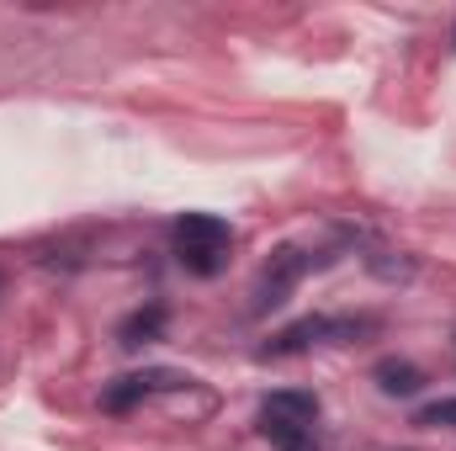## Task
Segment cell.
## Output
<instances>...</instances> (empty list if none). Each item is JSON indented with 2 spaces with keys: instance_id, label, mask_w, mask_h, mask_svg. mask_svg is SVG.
I'll return each instance as SVG.
<instances>
[{
  "instance_id": "7",
  "label": "cell",
  "mask_w": 456,
  "mask_h": 451,
  "mask_svg": "<svg viewBox=\"0 0 456 451\" xmlns=\"http://www.w3.org/2000/svg\"><path fill=\"white\" fill-rule=\"evenodd\" d=\"M165 303H143V308H133L122 324H117V340L127 345V350H138V345H149V340H159L165 335Z\"/></svg>"
},
{
  "instance_id": "2",
  "label": "cell",
  "mask_w": 456,
  "mask_h": 451,
  "mask_svg": "<svg viewBox=\"0 0 456 451\" xmlns=\"http://www.w3.org/2000/svg\"><path fill=\"white\" fill-rule=\"evenodd\" d=\"M319 393L314 388H276L260 414H255V430L271 441V451H324L319 447Z\"/></svg>"
},
{
  "instance_id": "9",
  "label": "cell",
  "mask_w": 456,
  "mask_h": 451,
  "mask_svg": "<svg viewBox=\"0 0 456 451\" xmlns=\"http://www.w3.org/2000/svg\"><path fill=\"white\" fill-rule=\"evenodd\" d=\"M452 48H456V27H452Z\"/></svg>"
},
{
  "instance_id": "8",
  "label": "cell",
  "mask_w": 456,
  "mask_h": 451,
  "mask_svg": "<svg viewBox=\"0 0 456 451\" xmlns=\"http://www.w3.org/2000/svg\"><path fill=\"white\" fill-rule=\"evenodd\" d=\"M414 425H425V430H456V398H436V404L414 409Z\"/></svg>"
},
{
  "instance_id": "5",
  "label": "cell",
  "mask_w": 456,
  "mask_h": 451,
  "mask_svg": "<svg viewBox=\"0 0 456 451\" xmlns=\"http://www.w3.org/2000/svg\"><path fill=\"white\" fill-rule=\"evenodd\" d=\"M170 388H191V377H186V372H175V366H143V372H122V377H112V382L102 388V409H107V414H133L143 398H154V393H170Z\"/></svg>"
},
{
  "instance_id": "4",
  "label": "cell",
  "mask_w": 456,
  "mask_h": 451,
  "mask_svg": "<svg viewBox=\"0 0 456 451\" xmlns=\"http://www.w3.org/2000/svg\"><path fill=\"white\" fill-rule=\"evenodd\" d=\"M366 330H377V319H355V314H345V319H330V314H308V319H297V324H287L281 335H271L260 345V356L271 361V356H303L308 345H330V340H355L366 335Z\"/></svg>"
},
{
  "instance_id": "3",
  "label": "cell",
  "mask_w": 456,
  "mask_h": 451,
  "mask_svg": "<svg viewBox=\"0 0 456 451\" xmlns=\"http://www.w3.org/2000/svg\"><path fill=\"white\" fill-rule=\"evenodd\" d=\"M319 266H330V260H319L314 250H303V244H281V250H271V260L260 266V276H255V303H249V314H271V308H281L297 287H303V276L308 271H319Z\"/></svg>"
},
{
  "instance_id": "6",
  "label": "cell",
  "mask_w": 456,
  "mask_h": 451,
  "mask_svg": "<svg viewBox=\"0 0 456 451\" xmlns=\"http://www.w3.org/2000/svg\"><path fill=\"white\" fill-rule=\"evenodd\" d=\"M371 382H377L382 398H419L425 393V372L414 361H403V356H382L371 366Z\"/></svg>"
},
{
  "instance_id": "1",
  "label": "cell",
  "mask_w": 456,
  "mask_h": 451,
  "mask_svg": "<svg viewBox=\"0 0 456 451\" xmlns=\"http://www.w3.org/2000/svg\"><path fill=\"white\" fill-rule=\"evenodd\" d=\"M233 244H239V234L218 213H181L170 224V250H175L181 271L186 276H202V282L224 276L228 260H233Z\"/></svg>"
}]
</instances>
